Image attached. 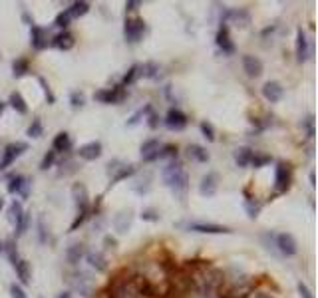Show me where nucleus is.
Masks as SVG:
<instances>
[{"mask_svg":"<svg viewBox=\"0 0 318 298\" xmlns=\"http://www.w3.org/2000/svg\"><path fill=\"white\" fill-rule=\"evenodd\" d=\"M157 72H159V64H155V62H147V64L141 66V76H143V78L155 80V78H157Z\"/></svg>","mask_w":318,"mask_h":298,"instance_id":"obj_38","label":"nucleus"},{"mask_svg":"<svg viewBox=\"0 0 318 298\" xmlns=\"http://www.w3.org/2000/svg\"><path fill=\"white\" fill-rule=\"evenodd\" d=\"M38 82H40V86H42V90H44L46 97H48V102H50V104H54V102H56V95L52 93V90H50V86L46 84V80H44V78H38Z\"/></svg>","mask_w":318,"mask_h":298,"instance_id":"obj_47","label":"nucleus"},{"mask_svg":"<svg viewBox=\"0 0 318 298\" xmlns=\"http://www.w3.org/2000/svg\"><path fill=\"white\" fill-rule=\"evenodd\" d=\"M137 6H139V2H134V0L125 2V10H137Z\"/></svg>","mask_w":318,"mask_h":298,"instance_id":"obj_55","label":"nucleus"},{"mask_svg":"<svg viewBox=\"0 0 318 298\" xmlns=\"http://www.w3.org/2000/svg\"><path fill=\"white\" fill-rule=\"evenodd\" d=\"M4 252L8 254V258H10V264L14 267L20 258H18V249H16V241L14 239H10V241H6L4 243Z\"/></svg>","mask_w":318,"mask_h":298,"instance_id":"obj_33","label":"nucleus"},{"mask_svg":"<svg viewBox=\"0 0 318 298\" xmlns=\"http://www.w3.org/2000/svg\"><path fill=\"white\" fill-rule=\"evenodd\" d=\"M42 134H44V127H42V121L36 117V119H32V123H30V127H28V131H26V136L32 139H38L42 138Z\"/></svg>","mask_w":318,"mask_h":298,"instance_id":"obj_36","label":"nucleus"},{"mask_svg":"<svg viewBox=\"0 0 318 298\" xmlns=\"http://www.w3.org/2000/svg\"><path fill=\"white\" fill-rule=\"evenodd\" d=\"M70 282H72V286H74L82 296H88V294H90V290H91L90 275H86V273H76V275H72Z\"/></svg>","mask_w":318,"mask_h":298,"instance_id":"obj_15","label":"nucleus"},{"mask_svg":"<svg viewBox=\"0 0 318 298\" xmlns=\"http://www.w3.org/2000/svg\"><path fill=\"white\" fill-rule=\"evenodd\" d=\"M58 298H72V294H70V292H62Z\"/></svg>","mask_w":318,"mask_h":298,"instance_id":"obj_59","label":"nucleus"},{"mask_svg":"<svg viewBox=\"0 0 318 298\" xmlns=\"http://www.w3.org/2000/svg\"><path fill=\"white\" fill-rule=\"evenodd\" d=\"M30 72V66H28V62L22 60V58H18V60H14L12 62V74H14V78H22Z\"/></svg>","mask_w":318,"mask_h":298,"instance_id":"obj_35","label":"nucleus"},{"mask_svg":"<svg viewBox=\"0 0 318 298\" xmlns=\"http://www.w3.org/2000/svg\"><path fill=\"white\" fill-rule=\"evenodd\" d=\"M2 205H4V201H2V199H0V209H2Z\"/></svg>","mask_w":318,"mask_h":298,"instance_id":"obj_61","label":"nucleus"},{"mask_svg":"<svg viewBox=\"0 0 318 298\" xmlns=\"http://www.w3.org/2000/svg\"><path fill=\"white\" fill-rule=\"evenodd\" d=\"M261 209H263V205L257 199H247L245 201V211H247V215H249L250 219H257L259 213H261Z\"/></svg>","mask_w":318,"mask_h":298,"instance_id":"obj_37","label":"nucleus"},{"mask_svg":"<svg viewBox=\"0 0 318 298\" xmlns=\"http://www.w3.org/2000/svg\"><path fill=\"white\" fill-rule=\"evenodd\" d=\"M243 68L249 78H259L263 74V62L257 56H243Z\"/></svg>","mask_w":318,"mask_h":298,"instance_id":"obj_18","label":"nucleus"},{"mask_svg":"<svg viewBox=\"0 0 318 298\" xmlns=\"http://www.w3.org/2000/svg\"><path fill=\"white\" fill-rule=\"evenodd\" d=\"M274 187L276 191H287L289 189V167L284 163H278L276 165V171H274Z\"/></svg>","mask_w":318,"mask_h":298,"instance_id":"obj_20","label":"nucleus"},{"mask_svg":"<svg viewBox=\"0 0 318 298\" xmlns=\"http://www.w3.org/2000/svg\"><path fill=\"white\" fill-rule=\"evenodd\" d=\"M199 129H201V134H203V138L207 141H215V129H213V125L209 121H201Z\"/></svg>","mask_w":318,"mask_h":298,"instance_id":"obj_40","label":"nucleus"},{"mask_svg":"<svg viewBox=\"0 0 318 298\" xmlns=\"http://www.w3.org/2000/svg\"><path fill=\"white\" fill-rule=\"evenodd\" d=\"M0 252H4V243L0 241Z\"/></svg>","mask_w":318,"mask_h":298,"instance_id":"obj_60","label":"nucleus"},{"mask_svg":"<svg viewBox=\"0 0 318 298\" xmlns=\"http://www.w3.org/2000/svg\"><path fill=\"white\" fill-rule=\"evenodd\" d=\"M70 147H72V138H70V134L66 131H60L54 141H52V151L54 153H58V151H68Z\"/></svg>","mask_w":318,"mask_h":298,"instance_id":"obj_24","label":"nucleus"},{"mask_svg":"<svg viewBox=\"0 0 318 298\" xmlns=\"http://www.w3.org/2000/svg\"><path fill=\"white\" fill-rule=\"evenodd\" d=\"M187 157L193 161H199V163H207V161H209V153L205 151V147L193 143V145L187 147Z\"/></svg>","mask_w":318,"mask_h":298,"instance_id":"obj_29","label":"nucleus"},{"mask_svg":"<svg viewBox=\"0 0 318 298\" xmlns=\"http://www.w3.org/2000/svg\"><path fill=\"white\" fill-rule=\"evenodd\" d=\"M78 155L86 161H93V159H98V157H102V143H100V141L84 143V145L78 149Z\"/></svg>","mask_w":318,"mask_h":298,"instance_id":"obj_16","label":"nucleus"},{"mask_svg":"<svg viewBox=\"0 0 318 298\" xmlns=\"http://www.w3.org/2000/svg\"><path fill=\"white\" fill-rule=\"evenodd\" d=\"M28 223H30V213H24L22 219L18 221V225H16V237H22L26 229H28Z\"/></svg>","mask_w":318,"mask_h":298,"instance_id":"obj_42","label":"nucleus"},{"mask_svg":"<svg viewBox=\"0 0 318 298\" xmlns=\"http://www.w3.org/2000/svg\"><path fill=\"white\" fill-rule=\"evenodd\" d=\"M14 271H16V276L20 278L22 284H30V282H32V271H30V264H28L26 260L20 258V260L14 264Z\"/></svg>","mask_w":318,"mask_h":298,"instance_id":"obj_25","label":"nucleus"},{"mask_svg":"<svg viewBox=\"0 0 318 298\" xmlns=\"http://www.w3.org/2000/svg\"><path fill=\"white\" fill-rule=\"evenodd\" d=\"M84 254H86L84 245H82V243H74V245H70L68 251H66V258H68L70 264H78Z\"/></svg>","mask_w":318,"mask_h":298,"instance_id":"obj_26","label":"nucleus"},{"mask_svg":"<svg viewBox=\"0 0 318 298\" xmlns=\"http://www.w3.org/2000/svg\"><path fill=\"white\" fill-rule=\"evenodd\" d=\"M302 127L306 131V138L308 139L314 138V115H308L306 119H302Z\"/></svg>","mask_w":318,"mask_h":298,"instance_id":"obj_41","label":"nucleus"},{"mask_svg":"<svg viewBox=\"0 0 318 298\" xmlns=\"http://www.w3.org/2000/svg\"><path fill=\"white\" fill-rule=\"evenodd\" d=\"M161 175H163L165 185L173 191V195L179 197V199H185L187 189H189V175L185 173V169L181 167V163L175 159H171L165 167H163Z\"/></svg>","mask_w":318,"mask_h":298,"instance_id":"obj_1","label":"nucleus"},{"mask_svg":"<svg viewBox=\"0 0 318 298\" xmlns=\"http://www.w3.org/2000/svg\"><path fill=\"white\" fill-rule=\"evenodd\" d=\"M30 44H32L34 50H44L48 46V30L34 24L30 28Z\"/></svg>","mask_w":318,"mask_h":298,"instance_id":"obj_14","label":"nucleus"},{"mask_svg":"<svg viewBox=\"0 0 318 298\" xmlns=\"http://www.w3.org/2000/svg\"><path fill=\"white\" fill-rule=\"evenodd\" d=\"M310 185H312V187H314V171H310Z\"/></svg>","mask_w":318,"mask_h":298,"instance_id":"obj_57","label":"nucleus"},{"mask_svg":"<svg viewBox=\"0 0 318 298\" xmlns=\"http://www.w3.org/2000/svg\"><path fill=\"white\" fill-rule=\"evenodd\" d=\"M274 247H276V252L282 254V256H295L296 251H298V245H296L295 237L289 235V233L274 235Z\"/></svg>","mask_w":318,"mask_h":298,"instance_id":"obj_2","label":"nucleus"},{"mask_svg":"<svg viewBox=\"0 0 318 298\" xmlns=\"http://www.w3.org/2000/svg\"><path fill=\"white\" fill-rule=\"evenodd\" d=\"M145 32V22L141 18H128L125 20V26H123V36H125V42L130 44H136L141 40Z\"/></svg>","mask_w":318,"mask_h":298,"instance_id":"obj_3","label":"nucleus"},{"mask_svg":"<svg viewBox=\"0 0 318 298\" xmlns=\"http://www.w3.org/2000/svg\"><path fill=\"white\" fill-rule=\"evenodd\" d=\"M159 147V139H147V141H143L141 143V147H139V151H141V159L143 157H147V155H151L153 151H157Z\"/></svg>","mask_w":318,"mask_h":298,"instance_id":"obj_34","label":"nucleus"},{"mask_svg":"<svg viewBox=\"0 0 318 298\" xmlns=\"http://www.w3.org/2000/svg\"><path fill=\"white\" fill-rule=\"evenodd\" d=\"M233 157H235V163L239 167H247V165H250V159H252V151L249 147H237L233 151Z\"/></svg>","mask_w":318,"mask_h":298,"instance_id":"obj_27","label":"nucleus"},{"mask_svg":"<svg viewBox=\"0 0 318 298\" xmlns=\"http://www.w3.org/2000/svg\"><path fill=\"white\" fill-rule=\"evenodd\" d=\"M119 165V161H114V163H110L108 167V173L112 175V183H117V181H121V179H128V177H132L134 173H136V167L134 165H121V167H117Z\"/></svg>","mask_w":318,"mask_h":298,"instance_id":"obj_10","label":"nucleus"},{"mask_svg":"<svg viewBox=\"0 0 318 298\" xmlns=\"http://www.w3.org/2000/svg\"><path fill=\"white\" fill-rule=\"evenodd\" d=\"M22 215H24L22 203H20V201H12L10 207H8V221L16 227V225H18V221L22 219Z\"/></svg>","mask_w":318,"mask_h":298,"instance_id":"obj_31","label":"nucleus"},{"mask_svg":"<svg viewBox=\"0 0 318 298\" xmlns=\"http://www.w3.org/2000/svg\"><path fill=\"white\" fill-rule=\"evenodd\" d=\"M219 273H215V271H207V273H201V275H197L195 278V282H197V288H199V292L203 294V296H211L213 294V290L217 288V284H219Z\"/></svg>","mask_w":318,"mask_h":298,"instance_id":"obj_4","label":"nucleus"},{"mask_svg":"<svg viewBox=\"0 0 318 298\" xmlns=\"http://www.w3.org/2000/svg\"><path fill=\"white\" fill-rule=\"evenodd\" d=\"M54 159H56V153L54 151H48L44 155V159H42V163H40V169H48V167H52L54 165Z\"/></svg>","mask_w":318,"mask_h":298,"instance_id":"obj_46","label":"nucleus"},{"mask_svg":"<svg viewBox=\"0 0 318 298\" xmlns=\"http://www.w3.org/2000/svg\"><path fill=\"white\" fill-rule=\"evenodd\" d=\"M86 258H88V262H90L91 269H96L98 273H104V271L108 269V260H106V256H104L100 251L86 252Z\"/></svg>","mask_w":318,"mask_h":298,"instance_id":"obj_23","label":"nucleus"},{"mask_svg":"<svg viewBox=\"0 0 318 298\" xmlns=\"http://www.w3.org/2000/svg\"><path fill=\"white\" fill-rule=\"evenodd\" d=\"M217 46L221 48L225 54H233L235 52V46H233V42H231V38H229V30L223 26L221 30H219V34H217Z\"/></svg>","mask_w":318,"mask_h":298,"instance_id":"obj_28","label":"nucleus"},{"mask_svg":"<svg viewBox=\"0 0 318 298\" xmlns=\"http://www.w3.org/2000/svg\"><path fill=\"white\" fill-rule=\"evenodd\" d=\"M4 110H6V104H4V102H0V115H2Z\"/></svg>","mask_w":318,"mask_h":298,"instance_id":"obj_58","label":"nucleus"},{"mask_svg":"<svg viewBox=\"0 0 318 298\" xmlns=\"http://www.w3.org/2000/svg\"><path fill=\"white\" fill-rule=\"evenodd\" d=\"M267 163H271V157L269 155H257V153H252V159H250V165L252 167H263V165H267Z\"/></svg>","mask_w":318,"mask_h":298,"instance_id":"obj_45","label":"nucleus"},{"mask_svg":"<svg viewBox=\"0 0 318 298\" xmlns=\"http://www.w3.org/2000/svg\"><path fill=\"white\" fill-rule=\"evenodd\" d=\"M70 102H72V108H74V110H78V108H84L86 97H84V93L74 92L72 95H70Z\"/></svg>","mask_w":318,"mask_h":298,"instance_id":"obj_43","label":"nucleus"},{"mask_svg":"<svg viewBox=\"0 0 318 298\" xmlns=\"http://www.w3.org/2000/svg\"><path fill=\"white\" fill-rule=\"evenodd\" d=\"M157 119H159L157 115H155V114H151V115H149V121H147V125H149L151 129H155V127H157V123H159Z\"/></svg>","mask_w":318,"mask_h":298,"instance_id":"obj_54","label":"nucleus"},{"mask_svg":"<svg viewBox=\"0 0 318 298\" xmlns=\"http://www.w3.org/2000/svg\"><path fill=\"white\" fill-rule=\"evenodd\" d=\"M255 298H273V296H271V294H263V292H259Z\"/></svg>","mask_w":318,"mask_h":298,"instance_id":"obj_56","label":"nucleus"},{"mask_svg":"<svg viewBox=\"0 0 318 298\" xmlns=\"http://www.w3.org/2000/svg\"><path fill=\"white\" fill-rule=\"evenodd\" d=\"M310 56H312L310 40H308L306 32H304L302 28H298V30H296V60L302 64V62H306Z\"/></svg>","mask_w":318,"mask_h":298,"instance_id":"obj_6","label":"nucleus"},{"mask_svg":"<svg viewBox=\"0 0 318 298\" xmlns=\"http://www.w3.org/2000/svg\"><path fill=\"white\" fill-rule=\"evenodd\" d=\"M86 219H88V213H78V217H76V221L72 223L70 230H76L78 227H80V225H82V223H84V221H86Z\"/></svg>","mask_w":318,"mask_h":298,"instance_id":"obj_50","label":"nucleus"},{"mask_svg":"<svg viewBox=\"0 0 318 298\" xmlns=\"http://www.w3.org/2000/svg\"><path fill=\"white\" fill-rule=\"evenodd\" d=\"M165 125L173 131H181L187 125V115L183 114L181 110H169L165 115Z\"/></svg>","mask_w":318,"mask_h":298,"instance_id":"obj_11","label":"nucleus"},{"mask_svg":"<svg viewBox=\"0 0 318 298\" xmlns=\"http://www.w3.org/2000/svg\"><path fill=\"white\" fill-rule=\"evenodd\" d=\"M38 229H40V243H46V227L42 219H40V223H38Z\"/></svg>","mask_w":318,"mask_h":298,"instance_id":"obj_53","label":"nucleus"},{"mask_svg":"<svg viewBox=\"0 0 318 298\" xmlns=\"http://www.w3.org/2000/svg\"><path fill=\"white\" fill-rule=\"evenodd\" d=\"M72 199L78 207V213H88V205H90V197H88V189L84 185H74L72 187Z\"/></svg>","mask_w":318,"mask_h":298,"instance_id":"obj_8","label":"nucleus"},{"mask_svg":"<svg viewBox=\"0 0 318 298\" xmlns=\"http://www.w3.org/2000/svg\"><path fill=\"white\" fill-rule=\"evenodd\" d=\"M70 22H72V18L68 16V12H66V10H64V12H60V14L56 16V20H54V24H56L58 28H64V30L68 28Z\"/></svg>","mask_w":318,"mask_h":298,"instance_id":"obj_44","label":"nucleus"},{"mask_svg":"<svg viewBox=\"0 0 318 298\" xmlns=\"http://www.w3.org/2000/svg\"><path fill=\"white\" fill-rule=\"evenodd\" d=\"M147 112H151V108H149V106H147L145 110H139V112H137V114L134 115V117H132L130 121H128V125H136L137 121H139V117H141V115H143V114H147Z\"/></svg>","mask_w":318,"mask_h":298,"instance_id":"obj_52","label":"nucleus"},{"mask_svg":"<svg viewBox=\"0 0 318 298\" xmlns=\"http://www.w3.org/2000/svg\"><path fill=\"white\" fill-rule=\"evenodd\" d=\"M26 149H28V145H26V143H22V141H16V143H10V145H6V147H4V151H2L0 169H6L8 165H12V163L18 159V157L22 155Z\"/></svg>","mask_w":318,"mask_h":298,"instance_id":"obj_5","label":"nucleus"},{"mask_svg":"<svg viewBox=\"0 0 318 298\" xmlns=\"http://www.w3.org/2000/svg\"><path fill=\"white\" fill-rule=\"evenodd\" d=\"M296 288H298V294H300V298H314L312 296V292L308 290V286H306V284L298 282V286H296Z\"/></svg>","mask_w":318,"mask_h":298,"instance_id":"obj_51","label":"nucleus"},{"mask_svg":"<svg viewBox=\"0 0 318 298\" xmlns=\"http://www.w3.org/2000/svg\"><path fill=\"white\" fill-rule=\"evenodd\" d=\"M132 223H134V215H132V211H121V213L115 215V219H114V227L119 235L128 233L130 227H132Z\"/></svg>","mask_w":318,"mask_h":298,"instance_id":"obj_19","label":"nucleus"},{"mask_svg":"<svg viewBox=\"0 0 318 298\" xmlns=\"http://www.w3.org/2000/svg\"><path fill=\"white\" fill-rule=\"evenodd\" d=\"M185 227H187V230L203 233V235H223V233H231L229 227L213 225V223H189V225H185Z\"/></svg>","mask_w":318,"mask_h":298,"instance_id":"obj_9","label":"nucleus"},{"mask_svg":"<svg viewBox=\"0 0 318 298\" xmlns=\"http://www.w3.org/2000/svg\"><path fill=\"white\" fill-rule=\"evenodd\" d=\"M8 104L18 112V114H28V106H26V102H24V97L20 95L18 92H12L10 93V100H8Z\"/></svg>","mask_w":318,"mask_h":298,"instance_id":"obj_32","label":"nucleus"},{"mask_svg":"<svg viewBox=\"0 0 318 298\" xmlns=\"http://www.w3.org/2000/svg\"><path fill=\"white\" fill-rule=\"evenodd\" d=\"M139 76H141V66H137V64H136V66H132V68H130V72L123 76V86H130V84H134Z\"/></svg>","mask_w":318,"mask_h":298,"instance_id":"obj_39","label":"nucleus"},{"mask_svg":"<svg viewBox=\"0 0 318 298\" xmlns=\"http://www.w3.org/2000/svg\"><path fill=\"white\" fill-rule=\"evenodd\" d=\"M10 296L12 298H28L26 296V292H24L18 284H12V286H10Z\"/></svg>","mask_w":318,"mask_h":298,"instance_id":"obj_49","label":"nucleus"},{"mask_svg":"<svg viewBox=\"0 0 318 298\" xmlns=\"http://www.w3.org/2000/svg\"><path fill=\"white\" fill-rule=\"evenodd\" d=\"M93 100H98L102 104H117L123 100V88L117 86V88H110V90H100L93 93Z\"/></svg>","mask_w":318,"mask_h":298,"instance_id":"obj_12","label":"nucleus"},{"mask_svg":"<svg viewBox=\"0 0 318 298\" xmlns=\"http://www.w3.org/2000/svg\"><path fill=\"white\" fill-rule=\"evenodd\" d=\"M141 219L143 221H159V215L153 209H145V211H141Z\"/></svg>","mask_w":318,"mask_h":298,"instance_id":"obj_48","label":"nucleus"},{"mask_svg":"<svg viewBox=\"0 0 318 298\" xmlns=\"http://www.w3.org/2000/svg\"><path fill=\"white\" fill-rule=\"evenodd\" d=\"M30 185L32 183H30L28 177H24V175H12L10 181H8V193H16L22 199H26L28 193H30Z\"/></svg>","mask_w":318,"mask_h":298,"instance_id":"obj_7","label":"nucleus"},{"mask_svg":"<svg viewBox=\"0 0 318 298\" xmlns=\"http://www.w3.org/2000/svg\"><path fill=\"white\" fill-rule=\"evenodd\" d=\"M66 12H68L70 18H80V16H86V14L90 12V4H88V2H84V0H82V2H74Z\"/></svg>","mask_w":318,"mask_h":298,"instance_id":"obj_30","label":"nucleus"},{"mask_svg":"<svg viewBox=\"0 0 318 298\" xmlns=\"http://www.w3.org/2000/svg\"><path fill=\"white\" fill-rule=\"evenodd\" d=\"M221 22H233L235 26H249L250 22V16L247 10H243V8H239V10H225V14H223V18H221Z\"/></svg>","mask_w":318,"mask_h":298,"instance_id":"obj_13","label":"nucleus"},{"mask_svg":"<svg viewBox=\"0 0 318 298\" xmlns=\"http://www.w3.org/2000/svg\"><path fill=\"white\" fill-rule=\"evenodd\" d=\"M199 193H201L203 197H213V195L217 193V175H215V173H207L203 179H201Z\"/></svg>","mask_w":318,"mask_h":298,"instance_id":"obj_21","label":"nucleus"},{"mask_svg":"<svg viewBox=\"0 0 318 298\" xmlns=\"http://www.w3.org/2000/svg\"><path fill=\"white\" fill-rule=\"evenodd\" d=\"M282 93H284V90H282V86H280L278 82H267V84L263 86V95H265V100L271 102V104L280 102Z\"/></svg>","mask_w":318,"mask_h":298,"instance_id":"obj_17","label":"nucleus"},{"mask_svg":"<svg viewBox=\"0 0 318 298\" xmlns=\"http://www.w3.org/2000/svg\"><path fill=\"white\" fill-rule=\"evenodd\" d=\"M54 48H58V50H72L74 48V44H76V40H74V36L70 34V32H60V34H56L54 38H52V42H50Z\"/></svg>","mask_w":318,"mask_h":298,"instance_id":"obj_22","label":"nucleus"}]
</instances>
